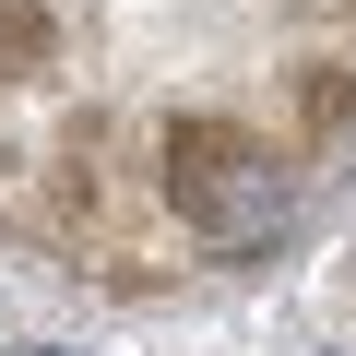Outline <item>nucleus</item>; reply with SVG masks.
Returning <instances> with one entry per match:
<instances>
[{
  "mask_svg": "<svg viewBox=\"0 0 356 356\" xmlns=\"http://www.w3.org/2000/svg\"><path fill=\"white\" fill-rule=\"evenodd\" d=\"M154 191H166L178 226H202L214 250H250V238L285 226V178H273L261 131H250V119H214V107L166 119V143H154Z\"/></svg>",
  "mask_w": 356,
  "mask_h": 356,
  "instance_id": "obj_1",
  "label": "nucleus"
},
{
  "mask_svg": "<svg viewBox=\"0 0 356 356\" xmlns=\"http://www.w3.org/2000/svg\"><path fill=\"white\" fill-rule=\"evenodd\" d=\"M344 107H356V72H344V60H309V83H297V119H309V131H344Z\"/></svg>",
  "mask_w": 356,
  "mask_h": 356,
  "instance_id": "obj_2",
  "label": "nucleus"
},
{
  "mask_svg": "<svg viewBox=\"0 0 356 356\" xmlns=\"http://www.w3.org/2000/svg\"><path fill=\"white\" fill-rule=\"evenodd\" d=\"M24 356H60V344H24Z\"/></svg>",
  "mask_w": 356,
  "mask_h": 356,
  "instance_id": "obj_4",
  "label": "nucleus"
},
{
  "mask_svg": "<svg viewBox=\"0 0 356 356\" xmlns=\"http://www.w3.org/2000/svg\"><path fill=\"white\" fill-rule=\"evenodd\" d=\"M0 60H48V24L36 13H0Z\"/></svg>",
  "mask_w": 356,
  "mask_h": 356,
  "instance_id": "obj_3",
  "label": "nucleus"
}]
</instances>
